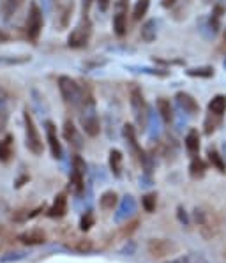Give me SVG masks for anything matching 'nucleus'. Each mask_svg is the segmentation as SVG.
Wrapping results in <instances>:
<instances>
[{
  "instance_id": "obj_22",
  "label": "nucleus",
  "mask_w": 226,
  "mask_h": 263,
  "mask_svg": "<svg viewBox=\"0 0 226 263\" xmlns=\"http://www.w3.org/2000/svg\"><path fill=\"white\" fill-rule=\"evenodd\" d=\"M156 106H157V113H159V117L166 122V124L173 122V108H172V103H170L168 99L159 97L156 103Z\"/></svg>"
},
{
  "instance_id": "obj_10",
  "label": "nucleus",
  "mask_w": 226,
  "mask_h": 263,
  "mask_svg": "<svg viewBox=\"0 0 226 263\" xmlns=\"http://www.w3.org/2000/svg\"><path fill=\"white\" fill-rule=\"evenodd\" d=\"M16 240L23 246H41L46 242V233L43 232V230L32 228V230H27V232L19 233L16 237Z\"/></svg>"
},
{
  "instance_id": "obj_20",
  "label": "nucleus",
  "mask_w": 226,
  "mask_h": 263,
  "mask_svg": "<svg viewBox=\"0 0 226 263\" xmlns=\"http://www.w3.org/2000/svg\"><path fill=\"white\" fill-rule=\"evenodd\" d=\"M224 111H226V95L223 94L214 95L209 101V113L216 115V117H223Z\"/></svg>"
},
{
  "instance_id": "obj_26",
  "label": "nucleus",
  "mask_w": 226,
  "mask_h": 263,
  "mask_svg": "<svg viewBox=\"0 0 226 263\" xmlns=\"http://www.w3.org/2000/svg\"><path fill=\"white\" fill-rule=\"evenodd\" d=\"M207 171V165H205L203 159H200L198 155H194L191 159V165H189V175L191 178H201Z\"/></svg>"
},
{
  "instance_id": "obj_8",
  "label": "nucleus",
  "mask_w": 226,
  "mask_h": 263,
  "mask_svg": "<svg viewBox=\"0 0 226 263\" xmlns=\"http://www.w3.org/2000/svg\"><path fill=\"white\" fill-rule=\"evenodd\" d=\"M55 9H57V27L64 30L69 27L71 18L74 11V0H55Z\"/></svg>"
},
{
  "instance_id": "obj_39",
  "label": "nucleus",
  "mask_w": 226,
  "mask_h": 263,
  "mask_svg": "<svg viewBox=\"0 0 226 263\" xmlns=\"http://www.w3.org/2000/svg\"><path fill=\"white\" fill-rule=\"evenodd\" d=\"M96 0H81V9H83V16H89L90 13V7Z\"/></svg>"
},
{
  "instance_id": "obj_9",
  "label": "nucleus",
  "mask_w": 226,
  "mask_h": 263,
  "mask_svg": "<svg viewBox=\"0 0 226 263\" xmlns=\"http://www.w3.org/2000/svg\"><path fill=\"white\" fill-rule=\"evenodd\" d=\"M45 129H46V139H48V145H50V152L53 155L55 159H62V143H60V138L57 134V127H55L53 122L46 120L45 122Z\"/></svg>"
},
{
  "instance_id": "obj_7",
  "label": "nucleus",
  "mask_w": 226,
  "mask_h": 263,
  "mask_svg": "<svg viewBox=\"0 0 226 263\" xmlns=\"http://www.w3.org/2000/svg\"><path fill=\"white\" fill-rule=\"evenodd\" d=\"M129 99H131V110H133L134 118H136V124L140 126L141 129H145L150 120V110H149V106H147L143 94H141L140 89H133L131 90Z\"/></svg>"
},
{
  "instance_id": "obj_17",
  "label": "nucleus",
  "mask_w": 226,
  "mask_h": 263,
  "mask_svg": "<svg viewBox=\"0 0 226 263\" xmlns=\"http://www.w3.org/2000/svg\"><path fill=\"white\" fill-rule=\"evenodd\" d=\"M122 163H124V155L118 149H112L110 150V157H108V165H110V171L113 173V177L120 178L122 177Z\"/></svg>"
},
{
  "instance_id": "obj_35",
  "label": "nucleus",
  "mask_w": 226,
  "mask_h": 263,
  "mask_svg": "<svg viewBox=\"0 0 226 263\" xmlns=\"http://www.w3.org/2000/svg\"><path fill=\"white\" fill-rule=\"evenodd\" d=\"M94 222H96V219H94V216H92L90 212H87L85 216L81 217V221H80V228L83 230V232H87V230L92 228Z\"/></svg>"
},
{
  "instance_id": "obj_36",
  "label": "nucleus",
  "mask_w": 226,
  "mask_h": 263,
  "mask_svg": "<svg viewBox=\"0 0 226 263\" xmlns=\"http://www.w3.org/2000/svg\"><path fill=\"white\" fill-rule=\"evenodd\" d=\"M129 69H136L138 73L154 74V76H166V74H168V71H162V69H149V67H129Z\"/></svg>"
},
{
  "instance_id": "obj_25",
  "label": "nucleus",
  "mask_w": 226,
  "mask_h": 263,
  "mask_svg": "<svg viewBox=\"0 0 226 263\" xmlns=\"http://www.w3.org/2000/svg\"><path fill=\"white\" fill-rule=\"evenodd\" d=\"M117 205H118V194L115 191H106L99 198V207L102 210H113Z\"/></svg>"
},
{
  "instance_id": "obj_38",
  "label": "nucleus",
  "mask_w": 226,
  "mask_h": 263,
  "mask_svg": "<svg viewBox=\"0 0 226 263\" xmlns=\"http://www.w3.org/2000/svg\"><path fill=\"white\" fill-rule=\"evenodd\" d=\"M9 242H11V237H9V233H7V230L0 228V253L7 248V244H9Z\"/></svg>"
},
{
  "instance_id": "obj_12",
  "label": "nucleus",
  "mask_w": 226,
  "mask_h": 263,
  "mask_svg": "<svg viewBox=\"0 0 226 263\" xmlns=\"http://www.w3.org/2000/svg\"><path fill=\"white\" fill-rule=\"evenodd\" d=\"M175 99H177L178 108L184 111V113L196 115L198 111H200V105H198L196 99H194L193 95H189V94H186V92H177Z\"/></svg>"
},
{
  "instance_id": "obj_42",
  "label": "nucleus",
  "mask_w": 226,
  "mask_h": 263,
  "mask_svg": "<svg viewBox=\"0 0 226 263\" xmlns=\"http://www.w3.org/2000/svg\"><path fill=\"white\" fill-rule=\"evenodd\" d=\"M177 2H178V0H162V7H166V9H168V7L175 6Z\"/></svg>"
},
{
  "instance_id": "obj_3",
  "label": "nucleus",
  "mask_w": 226,
  "mask_h": 263,
  "mask_svg": "<svg viewBox=\"0 0 226 263\" xmlns=\"http://www.w3.org/2000/svg\"><path fill=\"white\" fill-rule=\"evenodd\" d=\"M23 122H25V145L34 155H41L45 147H43V138L39 134V129L34 122V117L29 113V110H25L23 113Z\"/></svg>"
},
{
  "instance_id": "obj_21",
  "label": "nucleus",
  "mask_w": 226,
  "mask_h": 263,
  "mask_svg": "<svg viewBox=\"0 0 226 263\" xmlns=\"http://www.w3.org/2000/svg\"><path fill=\"white\" fill-rule=\"evenodd\" d=\"M113 32L118 35V37L126 35V32H128V13H124V11H115Z\"/></svg>"
},
{
  "instance_id": "obj_28",
  "label": "nucleus",
  "mask_w": 226,
  "mask_h": 263,
  "mask_svg": "<svg viewBox=\"0 0 226 263\" xmlns=\"http://www.w3.org/2000/svg\"><path fill=\"white\" fill-rule=\"evenodd\" d=\"M166 263H209V260L200 253H188L178 258H173V260H170Z\"/></svg>"
},
{
  "instance_id": "obj_40",
  "label": "nucleus",
  "mask_w": 226,
  "mask_h": 263,
  "mask_svg": "<svg viewBox=\"0 0 226 263\" xmlns=\"http://www.w3.org/2000/svg\"><path fill=\"white\" fill-rule=\"evenodd\" d=\"M41 4H43V7H41V9L45 11V13H50V11L53 9V4H55V0H41Z\"/></svg>"
},
{
  "instance_id": "obj_4",
  "label": "nucleus",
  "mask_w": 226,
  "mask_h": 263,
  "mask_svg": "<svg viewBox=\"0 0 226 263\" xmlns=\"http://www.w3.org/2000/svg\"><path fill=\"white\" fill-rule=\"evenodd\" d=\"M43 25H45V19H43V9L37 6V2H30L29 4V14H27V22H25V34L27 37L32 43H35L39 39L43 32Z\"/></svg>"
},
{
  "instance_id": "obj_14",
  "label": "nucleus",
  "mask_w": 226,
  "mask_h": 263,
  "mask_svg": "<svg viewBox=\"0 0 226 263\" xmlns=\"http://www.w3.org/2000/svg\"><path fill=\"white\" fill-rule=\"evenodd\" d=\"M62 134H64L66 141H69L71 147H74V149H81V147H83L80 133H78V129L74 127V124L71 120L64 122V127H62Z\"/></svg>"
},
{
  "instance_id": "obj_11",
  "label": "nucleus",
  "mask_w": 226,
  "mask_h": 263,
  "mask_svg": "<svg viewBox=\"0 0 226 263\" xmlns=\"http://www.w3.org/2000/svg\"><path fill=\"white\" fill-rule=\"evenodd\" d=\"M122 134H124V139H126V143H128V147L131 149V152H133L134 155H138L140 161L143 163L145 154H143V150L140 149V145H138V138H136V131H134V127L131 124H126L124 129H122Z\"/></svg>"
},
{
  "instance_id": "obj_23",
  "label": "nucleus",
  "mask_w": 226,
  "mask_h": 263,
  "mask_svg": "<svg viewBox=\"0 0 226 263\" xmlns=\"http://www.w3.org/2000/svg\"><path fill=\"white\" fill-rule=\"evenodd\" d=\"M140 35L145 43L156 41V37H157V22L156 19H147L143 25H141Z\"/></svg>"
},
{
  "instance_id": "obj_41",
  "label": "nucleus",
  "mask_w": 226,
  "mask_h": 263,
  "mask_svg": "<svg viewBox=\"0 0 226 263\" xmlns=\"http://www.w3.org/2000/svg\"><path fill=\"white\" fill-rule=\"evenodd\" d=\"M96 2H97L99 11H102V13H105V11L108 9V6H110V0H96Z\"/></svg>"
},
{
  "instance_id": "obj_15",
  "label": "nucleus",
  "mask_w": 226,
  "mask_h": 263,
  "mask_svg": "<svg viewBox=\"0 0 226 263\" xmlns=\"http://www.w3.org/2000/svg\"><path fill=\"white\" fill-rule=\"evenodd\" d=\"M25 0H0V18L4 22H9L14 14L19 11Z\"/></svg>"
},
{
  "instance_id": "obj_1",
  "label": "nucleus",
  "mask_w": 226,
  "mask_h": 263,
  "mask_svg": "<svg viewBox=\"0 0 226 263\" xmlns=\"http://www.w3.org/2000/svg\"><path fill=\"white\" fill-rule=\"evenodd\" d=\"M194 222H196L198 233L205 240H214L223 230V217L216 209L209 205H200L193 212Z\"/></svg>"
},
{
  "instance_id": "obj_43",
  "label": "nucleus",
  "mask_w": 226,
  "mask_h": 263,
  "mask_svg": "<svg viewBox=\"0 0 226 263\" xmlns=\"http://www.w3.org/2000/svg\"><path fill=\"white\" fill-rule=\"evenodd\" d=\"M224 258H226V248H224Z\"/></svg>"
},
{
  "instance_id": "obj_27",
  "label": "nucleus",
  "mask_w": 226,
  "mask_h": 263,
  "mask_svg": "<svg viewBox=\"0 0 226 263\" xmlns=\"http://www.w3.org/2000/svg\"><path fill=\"white\" fill-rule=\"evenodd\" d=\"M207 157H209V163L212 165V168H216L219 173H226V163H224L223 155L217 152L216 149H209Z\"/></svg>"
},
{
  "instance_id": "obj_6",
  "label": "nucleus",
  "mask_w": 226,
  "mask_h": 263,
  "mask_svg": "<svg viewBox=\"0 0 226 263\" xmlns=\"http://www.w3.org/2000/svg\"><path fill=\"white\" fill-rule=\"evenodd\" d=\"M178 246L170 238H150L147 242V253L150 254V258L154 260H165L173 254H177Z\"/></svg>"
},
{
  "instance_id": "obj_37",
  "label": "nucleus",
  "mask_w": 226,
  "mask_h": 263,
  "mask_svg": "<svg viewBox=\"0 0 226 263\" xmlns=\"http://www.w3.org/2000/svg\"><path fill=\"white\" fill-rule=\"evenodd\" d=\"M73 170L81 171V173H87V165H85V161H83L80 155H74V157H73Z\"/></svg>"
},
{
  "instance_id": "obj_33",
  "label": "nucleus",
  "mask_w": 226,
  "mask_h": 263,
  "mask_svg": "<svg viewBox=\"0 0 226 263\" xmlns=\"http://www.w3.org/2000/svg\"><path fill=\"white\" fill-rule=\"evenodd\" d=\"M156 205H157V196L152 193L145 194L143 198H141V207L147 210V212H154L156 210Z\"/></svg>"
},
{
  "instance_id": "obj_2",
  "label": "nucleus",
  "mask_w": 226,
  "mask_h": 263,
  "mask_svg": "<svg viewBox=\"0 0 226 263\" xmlns=\"http://www.w3.org/2000/svg\"><path fill=\"white\" fill-rule=\"evenodd\" d=\"M58 90L62 94V99L73 108H81L83 105V89L78 85L76 79L69 76L58 78Z\"/></svg>"
},
{
  "instance_id": "obj_19",
  "label": "nucleus",
  "mask_w": 226,
  "mask_h": 263,
  "mask_svg": "<svg viewBox=\"0 0 226 263\" xmlns=\"http://www.w3.org/2000/svg\"><path fill=\"white\" fill-rule=\"evenodd\" d=\"M69 189L73 194H80L83 193V189H85V173H81V171H76L73 170L71 171V177H69Z\"/></svg>"
},
{
  "instance_id": "obj_31",
  "label": "nucleus",
  "mask_w": 226,
  "mask_h": 263,
  "mask_svg": "<svg viewBox=\"0 0 226 263\" xmlns=\"http://www.w3.org/2000/svg\"><path fill=\"white\" fill-rule=\"evenodd\" d=\"M71 248L74 251H78V253H90L92 251V240L90 238H74L73 244H69Z\"/></svg>"
},
{
  "instance_id": "obj_30",
  "label": "nucleus",
  "mask_w": 226,
  "mask_h": 263,
  "mask_svg": "<svg viewBox=\"0 0 226 263\" xmlns=\"http://www.w3.org/2000/svg\"><path fill=\"white\" fill-rule=\"evenodd\" d=\"M149 7H150V0H136V4H134V7H133V19L134 22H140V19L147 14Z\"/></svg>"
},
{
  "instance_id": "obj_18",
  "label": "nucleus",
  "mask_w": 226,
  "mask_h": 263,
  "mask_svg": "<svg viewBox=\"0 0 226 263\" xmlns=\"http://www.w3.org/2000/svg\"><path fill=\"white\" fill-rule=\"evenodd\" d=\"M9 97L6 95V92L0 90V133H4L9 124Z\"/></svg>"
},
{
  "instance_id": "obj_32",
  "label": "nucleus",
  "mask_w": 226,
  "mask_h": 263,
  "mask_svg": "<svg viewBox=\"0 0 226 263\" xmlns=\"http://www.w3.org/2000/svg\"><path fill=\"white\" fill-rule=\"evenodd\" d=\"M138 225H140V222H138L136 219H134V221H131V222H128V225L122 226V228L118 230V232H117V237H118V238H129L131 235H133V233L138 230Z\"/></svg>"
},
{
  "instance_id": "obj_16",
  "label": "nucleus",
  "mask_w": 226,
  "mask_h": 263,
  "mask_svg": "<svg viewBox=\"0 0 226 263\" xmlns=\"http://www.w3.org/2000/svg\"><path fill=\"white\" fill-rule=\"evenodd\" d=\"M184 145H186V150H188L189 155H198V152H200V133H198L196 129H189L188 134H186L184 138Z\"/></svg>"
},
{
  "instance_id": "obj_34",
  "label": "nucleus",
  "mask_w": 226,
  "mask_h": 263,
  "mask_svg": "<svg viewBox=\"0 0 226 263\" xmlns=\"http://www.w3.org/2000/svg\"><path fill=\"white\" fill-rule=\"evenodd\" d=\"M219 122H221V117H216V115H212V113H209V117L205 118V134H212L214 131H216V127L219 126Z\"/></svg>"
},
{
  "instance_id": "obj_5",
  "label": "nucleus",
  "mask_w": 226,
  "mask_h": 263,
  "mask_svg": "<svg viewBox=\"0 0 226 263\" xmlns=\"http://www.w3.org/2000/svg\"><path fill=\"white\" fill-rule=\"evenodd\" d=\"M90 35H92V22L89 16H81L78 25L71 30L67 37V45L69 48H85L90 41Z\"/></svg>"
},
{
  "instance_id": "obj_24",
  "label": "nucleus",
  "mask_w": 226,
  "mask_h": 263,
  "mask_svg": "<svg viewBox=\"0 0 226 263\" xmlns=\"http://www.w3.org/2000/svg\"><path fill=\"white\" fill-rule=\"evenodd\" d=\"M13 157V136L7 134L0 139V163H9Z\"/></svg>"
},
{
  "instance_id": "obj_13",
  "label": "nucleus",
  "mask_w": 226,
  "mask_h": 263,
  "mask_svg": "<svg viewBox=\"0 0 226 263\" xmlns=\"http://www.w3.org/2000/svg\"><path fill=\"white\" fill-rule=\"evenodd\" d=\"M66 212H67V196L64 193H60V194L55 196L51 207L46 210V216L51 217V219H60V217L66 216Z\"/></svg>"
},
{
  "instance_id": "obj_29",
  "label": "nucleus",
  "mask_w": 226,
  "mask_h": 263,
  "mask_svg": "<svg viewBox=\"0 0 226 263\" xmlns=\"http://www.w3.org/2000/svg\"><path fill=\"white\" fill-rule=\"evenodd\" d=\"M186 74L193 78H210V76H214V67H210V66L191 67V69L186 71Z\"/></svg>"
}]
</instances>
